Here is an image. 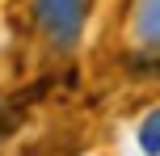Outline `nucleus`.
I'll return each instance as SVG.
<instances>
[{
	"label": "nucleus",
	"mask_w": 160,
	"mask_h": 156,
	"mask_svg": "<svg viewBox=\"0 0 160 156\" xmlns=\"http://www.w3.org/2000/svg\"><path fill=\"white\" fill-rule=\"evenodd\" d=\"M84 17H88V0H34V21L47 34V42L59 51L76 47Z\"/></svg>",
	"instance_id": "nucleus-1"
},
{
	"label": "nucleus",
	"mask_w": 160,
	"mask_h": 156,
	"mask_svg": "<svg viewBox=\"0 0 160 156\" xmlns=\"http://www.w3.org/2000/svg\"><path fill=\"white\" fill-rule=\"evenodd\" d=\"M131 42L139 51H160V0H135V8H131Z\"/></svg>",
	"instance_id": "nucleus-2"
},
{
	"label": "nucleus",
	"mask_w": 160,
	"mask_h": 156,
	"mask_svg": "<svg viewBox=\"0 0 160 156\" xmlns=\"http://www.w3.org/2000/svg\"><path fill=\"white\" fill-rule=\"evenodd\" d=\"M139 148L143 156H160V106L139 118Z\"/></svg>",
	"instance_id": "nucleus-3"
}]
</instances>
